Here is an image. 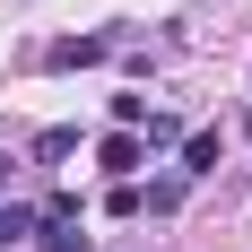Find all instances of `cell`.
<instances>
[{
    "label": "cell",
    "instance_id": "6da1fadb",
    "mask_svg": "<svg viewBox=\"0 0 252 252\" xmlns=\"http://www.w3.org/2000/svg\"><path fill=\"white\" fill-rule=\"evenodd\" d=\"M104 52H113V35H61V44H52L44 61H52V70H96Z\"/></svg>",
    "mask_w": 252,
    "mask_h": 252
},
{
    "label": "cell",
    "instance_id": "7a4b0ae2",
    "mask_svg": "<svg viewBox=\"0 0 252 252\" xmlns=\"http://www.w3.org/2000/svg\"><path fill=\"white\" fill-rule=\"evenodd\" d=\"M96 157H104V174H122V183H130V165H139V130H113Z\"/></svg>",
    "mask_w": 252,
    "mask_h": 252
},
{
    "label": "cell",
    "instance_id": "3957f363",
    "mask_svg": "<svg viewBox=\"0 0 252 252\" xmlns=\"http://www.w3.org/2000/svg\"><path fill=\"white\" fill-rule=\"evenodd\" d=\"M183 174H218V130H191L183 139Z\"/></svg>",
    "mask_w": 252,
    "mask_h": 252
},
{
    "label": "cell",
    "instance_id": "277c9868",
    "mask_svg": "<svg viewBox=\"0 0 252 252\" xmlns=\"http://www.w3.org/2000/svg\"><path fill=\"white\" fill-rule=\"evenodd\" d=\"M26 235H44V209H0V244H26Z\"/></svg>",
    "mask_w": 252,
    "mask_h": 252
},
{
    "label": "cell",
    "instance_id": "5b68a950",
    "mask_svg": "<svg viewBox=\"0 0 252 252\" xmlns=\"http://www.w3.org/2000/svg\"><path fill=\"white\" fill-rule=\"evenodd\" d=\"M44 252H87V235H70V226H44Z\"/></svg>",
    "mask_w": 252,
    "mask_h": 252
}]
</instances>
